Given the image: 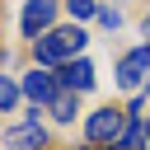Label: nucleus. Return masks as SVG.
<instances>
[{"label": "nucleus", "instance_id": "nucleus-1", "mask_svg": "<svg viewBox=\"0 0 150 150\" xmlns=\"http://www.w3.org/2000/svg\"><path fill=\"white\" fill-rule=\"evenodd\" d=\"M84 42H89V33H84L80 23H66V28H47V33H42V38H33L28 47H33V61H38V66L56 70V66H66V61L84 56Z\"/></svg>", "mask_w": 150, "mask_h": 150}, {"label": "nucleus", "instance_id": "nucleus-2", "mask_svg": "<svg viewBox=\"0 0 150 150\" xmlns=\"http://www.w3.org/2000/svg\"><path fill=\"white\" fill-rule=\"evenodd\" d=\"M122 127H127V108H117V103H103V108L84 112V141L94 150H112Z\"/></svg>", "mask_w": 150, "mask_h": 150}, {"label": "nucleus", "instance_id": "nucleus-3", "mask_svg": "<svg viewBox=\"0 0 150 150\" xmlns=\"http://www.w3.org/2000/svg\"><path fill=\"white\" fill-rule=\"evenodd\" d=\"M19 94H23L33 108H47V103L61 94V84H56V70H47V66H28V70L19 75Z\"/></svg>", "mask_w": 150, "mask_h": 150}, {"label": "nucleus", "instance_id": "nucleus-4", "mask_svg": "<svg viewBox=\"0 0 150 150\" xmlns=\"http://www.w3.org/2000/svg\"><path fill=\"white\" fill-rule=\"evenodd\" d=\"M117 89H141L145 80H150V42H141V47H131L127 56H117Z\"/></svg>", "mask_w": 150, "mask_h": 150}, {"label": "nucleus", "instance_id": "nucleus-5", "mask_svg": "<svg viewBox=\"0 0 150 150\" xmlns=\"http://www.w3.org/2000/svg\"><path fill=\"white\" fill-rule=\"evenodd\" d=\"M52 19H56V0H23V14H19V33H23V42L42 38V33L52 28Z\"/></svg>", "mask_w": 150, "mask_h": 150}, {"label": "nucleus", "instance_id": "nucleus-6", "mask_svg": "<svg viewBox=\"0 0 150 150\" xmlns=\"http://www.w3.org/2000/svg\"><path fill=\"white\" fill-rule=\"evenodd\" d=\"M0 141H5V150H47V145H52V136H47V127H42V122L5 127V131H0Z\"/></svg>", "mask_w": 150, "mask_h": 150}, {"label": "nucleus", "instance_id": "nucleus-7", "mask_svg": "<svg viewBox=\"0 0 150 150\" xmlns=\"http://www.w3.org/2000/svg\"><path fill=\"white\" fill-rule=\"evenodd\" d=\"M56 84L70 89V94H89V89H94V61H89V56H75V61L56 66Z\"/></svg>", "mask_w": 150, "mask_h": 150}, {"label": "nucleus", "instance_id": "nucleus-8", "mask_svg": "<svg viewBox=\"0 0 150 150\" xmlns=\"http://www.w3.org/2000/svg\"><path fill=\"white\" fill-rule=\"evenodd\" d=\"M47 112H52V122H61V127H70L75 117H80V94H70V89H61L52 103H47Z\"/></svg>", "mask_w": 150, "mask_h": 150}, {"label": "nucleus", "instance_id": "nucleus-9", "mask_svg": "<svg viewBox=\"0 0 150 150\" xmlns=\"http://www.w3.org/2000/svg\"><path fill=\"white\" fill-rule=\"evenodd\" d=\"M112 150H145V122L127 112V127H122V136H117Z\"/></svg>", "mask_w": 150, "mask_h": 150}, {"label": "nucleus", "instance_id": "nucleus-10", "mask_svg": "<svg viewBox=\"0 0 150 150\" xmlns=\"http://www.w3.org/2000/svg\"><path fill=\"white\" fill-rule=\"evenodd\" d=\"M19 80H9V75H0V112H14L19 108Z\"/></svg>", "mask_w": 150, "mask_h": 150}, {"label": "nucleus", "instance_id": "nucleus-11", "mask_svg": "<svg viewBox=\"0 0 150 150\" xmlns=\"http://www.w3.org/2000/svg\"><path fill=\"white\" fill-rule=\"evenodd\" d=\"M66 9H70V19L80 23V19H94V14H98V0H66Z\"/></svg>", "mask_w": 150, "mask_h": 150}, {"label": "nucleus", "instance_id": "nucleus-12", "mask_svg": "<svg viewBox=\"0 0 150 150\" xmlns=\"http://www.w3.org/2000/svg\"><path fill=\"white\" fill-rule=\"evenodd\" d=\"M94 19H98V28H108V33H117V28H122V14H117L112 5H98V14H94Z\"/></svg>", "mask_w": 150, "mask_h": 150}, {"label": "nucleus", "instance_id": "nucleus-13", "mask_svg": "<svg viewBox=\"0 0 150 150\" xmlns=\"http://www.w3.org/2000/svg\"><path fill=\"white\" fill-rule=\"evenodd\" d=\"M145 103H150V98H145V94H136V98H131V108H127V112H131V117H141V112H145Z\"/></svg>", "mask_w": 150, "mask_h": 150}, {"label": "nucleus", "instance_id": "nucleus-14", "mask_svg": "<svg viewBox=\"0 0 150 150\" xmlns=\"http://www.w3.org/2000/svg\"><path fill=\"white\" fill-rule=\"evenodd\" d=\"M141 33H145V42H150V14H145V19H141Z\"/></svg>", "mask_w": 150, "mask_h": 150}, {"label": "nucleus", "instance_id": "nucleus-15", "mask_svg": "<svg viewBox=\"0 0 150 150\" xmlns=\"http://www.w3.org/2000/svg\"><path fill=\"white\" fill-rule=\"evenodd\" d=\"M145 145H150V117H145Z\"/></svg>", "mask_w": 150, "mask_h": 150}, {"label": "nucleus", "instance_id": "nucleus-16", "mask_svg": "<svg viewBox=\"0 0 150 150\" xmlns=\"http://www.w3.org/2000/svg\"><path fill=\"white\" fill-rule=\"evenodd\" d=\"M145 98H150V80H145Z\"/></svg>", "mask_w": 150, "mask_h": 150}, {"label": "nucleus", "instance_id": "nucleus-17", "mask_svg": "<svg viewBox=\"0 0 150 150\" xmlns=\"http://www.w3.org/2000/svg\"><path fill=\"white\" fill-rule=\"evenodd\" d=\"M80 150H94V145H80Z\"/></svg>", "mask_w": 150, "mask_h": 150}]
</instances>
